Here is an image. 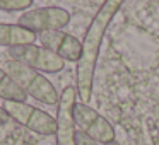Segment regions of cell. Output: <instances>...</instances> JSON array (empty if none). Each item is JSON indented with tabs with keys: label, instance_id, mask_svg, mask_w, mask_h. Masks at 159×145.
<instances>
[{
	"label": "cell",
	"instance_id": "cell-1",
	"mask_svg": "<svg viewBox=\"0 0 159 145\" xmlns=\"http://www.w3.org/2000/svg\"><path fill=\"white\" fill-rule=\"evenodd\" d=\"M121 7V0H106L101 9L93 17L89 28L86 31L82 41V56L77 63L75 70V90L79 103L89 104L93 96V82H94V72H96V63L99 56L101 43L106 34V29L116 12Z\"/></svg>",
	"mask_w": 159,
	"mask_h": 145
},
{
	"label": "cell",
	"instance_id": "cell-2",
	"mask_svg": "<svg viewBox=\"0 0 159 145\" xmlns=\"http://www.w3.org/2000/svg\"><path fill=\"white\" fill-rule=\"evenodd\" d=\"M5 70L17 82V86L33 99L39 101L43 104H48V106H58L60 103L58 90L53 87V84L41 72L22 65L16 60H9L5 63Z\"/></svg>",
	"mask_w": 159,
	"mask_h": 145
},
{
	"label": "cell",
	"instance_id": "cell-3",
	"mask_svg": "<svg viewBox=\"0 0 159 145\" xmlns=\"http://www.w3.org/2000/svg\"><path fill=\"white\" fill-rule=\"evenodd\" d=\"M4 109L11 114L14 121L19 125L29 128L31 131L38 135H57V118H53L50 113L39 109L36 106H31L28 103H16V101H5Z\"/></svg>",
	"mask_w": 159,
	"mask_h": 145
},
{
	"label": "cell",
	"instance_id": "cell-4",
	"mask_svg": "<svg viewBox=\"0 0 159 145\" xmlns=\"http://www.w3.org/2000/svg\"><path fill=\"white\" fill-rule=\"evenodd\" d=\"M70 22V14L63 7H38L19 15L16 24L26 28L34 34L46 31H62Z\"/></svg>",
	"mask_w": 159,
	"mask_h": 145
},
{
	"label": "cell",
	"instance_id": "cell-5",
	"mask_svg": "<svg viewBox=\"0 0 159 145\" xmlns=\"http://www.w3.org/2000/svg\"><path fill=\"white\" fill-rule=\"evenodd\" d=\"M74 120L79 131L86 133L93 140L106 145L115 142V128L104 116H101L96 109L84 103H75L74 108Z\"/></svg>",
	"mask_w": 159,
	"mask_h": 145
},
{
	"label": "cell",
	"instance_id": "cell-6",
	"mask_svg": "<svg viewBox=\"0 0 159 145\" xmlns=\"http://www.w3.org/2000/svg\"><path fill=\"white\" fill-rule=\"evenodd\" d=\"M11 60L22 63L26 67L38 70V72H46V73H57L63 70L65 62L50 50L43 48L38 45H24V46H16L9 50Z\"/></svg>",
	"mask_w": 159,
	"mask_h": 145
},
{
	"label": "cell",
	"instance_id": "cell-7",
	"mask_svg": "<svg viewBox=\"0 0 159 145\" xmlns=\"http://www.w3.org/2000/svg\"><path fill=\"white\" fill-rule=\"evenodd\" d=\"M77 90L72 86H67L60 94V103L57 108V145H77V126L74 120Z\"/></svg>",
	"mask_w": 159,
	"mask_h": 145
},
{
	"label": "cell",
	"instance_id": "cell-8",
	"mask_svg": "<svg viewBox=\"0 0 159 145\" xmlns=\"http://www.w3.org/2000/svg\"><path fill=\"white\" fill-rule=\"evenodd\" d=\"M38 39L43 48L50 50L63 62H77L82 56V43L75 36L63 31H46L38 34Z\"/></svg>",
	"mask_w": 159,
	"mask_h": 145
},
{
	"label": "cell",
	"instance_id": "cell-9",
	"mask_svg": "<svg viewBox=\"0 0 159 145\" xmlns=\"http://www.w3.org/2000/svg\"><path fill=\"white\" fill-rule=\"evenodd\" d=\"M38 34L28 31L19 24H4L0 22V46H7L9 50L16 46L34 45V39Z\"/></svg>",
	"mask_w": 159,
	"mask_h": 145
},
{
	"label": "cell",
	"instance_id": "cell-10",
	"mask_svg": "<svg viewBox=\"0 0 159 145\" xmlns=\"http://www.w3.org/2000/svg\"><path fill=\"white\" fill-rule=\"evenodd\" d=\"M0 99H4V103L5 101L26 103V99H28V94L17 86V82L2 67H0Z\"/></svg>",
	"mask_w": 159,
	"mask_h": 145
},
{
	"label": "cell",
	"instance_id": "cell-11",
	"mask_svg": "<svg viewBox=\"0 0 159 145\" xmlns=\"http://www.w3.org/2000/svg\"><path fill=\"white\" fill-rule=\"evenodd\" d=\"M33 0H0V11L17 12V11H31Z\"/></svg>",
	"mask_w": 159,
	"mask_h": 145
},
{
	"label": "cell",
	"instance_id": "cell-12",
	"mask_svg": "<svg viewBox=\"0 0 159 145\" xmlns=\"http://www.w3.org/2000/svg\"><path fill=\"white\" fill-rule=\"evenodd\" d=\"M77 145H101V143L96 140H93L91 137H87L86 133L77 130Z\"/></svg>",
	"mask_w": 159,
	"mask_h": 145
},
{
	"label": "cell",
	"instance_id": "cell-13",
	"mask_svg": "<svg viewBox=\"0 0 159 145\" xmlns=\"http://www.w3.org/2000/svg\"><path fill=\"white\" fill-rule=\"evenodd\" d=\"M11 120H12L11 114L4 109V106H0V126H2V125H7Z\"/></svg>",
	"mask_w": 159,
	"mask_h": 145
},
{
	"label": "cell",
	"instance_id": "cell-14",
	"mask_svg": "<svg viewBox=\"0 0 159 145\" xmlns=\"http://www.w3.org/2000/svg\"><path fill=\"white\" fill-rule=\"evenodd\" d=\"M151 140H152V145H159V130L154 128L151 131Z\"/></svg>",
	"mask_w": 159,
	"mask_h": 145
},
{
	"label": "cell",
	"instance_id": "cell-15",
	"mask_svg": "<svg viewBox=\"0 0 159 145\" xmlns=\"http://www.w3.org/2000/svg\"><path fill=\"white\" fill-rule=\"evenodd\" d=\"M106 145H120V143H118V142L115 140V142H111V143H106Z\"/></svg>",
	"mask_w": 159,
	"mask_h": 145
}]
</instances>
